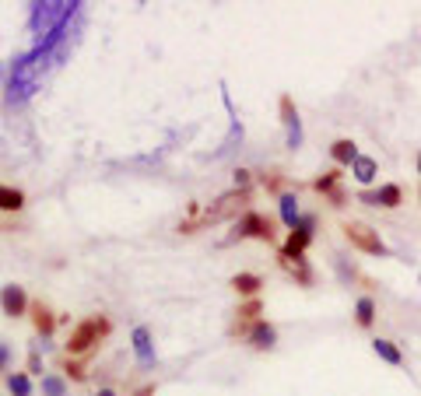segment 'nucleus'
<instances>
[{
	"label": "nucleus",
	"instance_id": "nucleus-1",
	"mask_svg": "<svg viewBox=\"0 0 421 396\" xmlns=\"http://www.w3.org/2000/svg\"><path fill=\"white\" fill-rule=\"evenodd\" d=\"M246 200H250V190H228V193H221V197L214 200V207H204L197 221H183V225H179V232H183V235H190V232H197V228L218 225V221H225V218L239 214V207H243Z\"/></svg>",
	"mask_w": 421,
	"mask_h": 396
},
{
	"label": "nucleus",
	"instance_id": "nucleus-2",
	"mask_svg": "<svg viewBox=\"0 0 421 396\" xmlns=\"http://www.w3.org/2000/svg\"><path fill=\"white\" fill-rule=\"evenodd\" d=\"M109 330H113V323L106 316H91V319H81L74 330H71V337H67V355L71 357H81V355H88L102 337H109Z\"/></svg>",
	"mask_w": 421,
	"mask_h": 396
},
{
	"label": "nucleus",
	"instance_id": "nucleus-3",
	"mask_svg": "<svg viewBox=\"0 0 421 396\" xmlns=\"http://www.w3.org/2000/svg\"><path fill=\"white\" fill-rule=\"evenodd\" d=\"M81 4L74 0H46V4H32V29H42V32H53L56 25H64Z\"/></svg>",
	"mask_w": 421,
	"mask_h": 396
},
{
	"label": "nucleus",
	"instance_id": "nucleus-4",
	"mask_svg": "<svg viewBox=\"0 0 421 396\" xmlns=\"http://www.w3.org/2000/svg\"><path fill=\"white\" fill-rule=\"evenodd\" d=\"M235 238H260V242H274V221L263 218L260 210H246L235 225V235H228L221 245H232Z\"/></svg>",
	"mask_w": 421,
	"mask_h": 396
},
{
	"label": "nucleus",
	"instance_id": "nucleus-5",
	"mask_svg": "<svg viewBox=\"0 0 421 396\" xmlns=\"http://www.w3.org/2000/svg\"><path fill=\"white\" fill-rule=\"evenodd\" d=\"M344 235H348V242H351L355 249H362V253H369V256H390L386 242H382L376 228H369L365 221H348V225H344Z\"/></svg>",
	"mask_w": 421,
	"mask_h": 396
},
{
	"label": "nucleus",
	"instance_id": "nucleus-6",
	"mask_svg": "<svg viewBox=\"0 0 421 396\" xmlns=\"http://www.w3.org/2000/svg\"><path fill=\"white\" fill-rule=\"evenodd\" d=\"M313 228H316V218H313V214H302V221L288 232L285 245H281V256H302L305 245L313 242Z\"/></svg>",
	"mask_w": 421,
	"mask_h": 396
},
{
	"label": "nucleus",
	"instance_id": "nucleus-7",
	"mask_svg": "<svg viewBox=\"0 0 421 396\" xmlns=\"http://www.w3.org/2000/svg\"><path fill=\"white\" fill-rule=\"evenodd\" d=\"M29 305H32V302H29V295H25L21 284H4V288H0V309H4V316H11V319L25 316Z\"/></svg>",
	"mask_w": 421,
	"mask_h": 396
},
{
	"label": "nucleus",
	"instance_id": "nucleus-8",
	"mask_svg": "<svg viewBox=\"0 0 421 396\" xmlns=\"http://www.w3.org/2000/svg\"><path fill=\"white\" fill-rule=\"evenodd\" d=\"M278 109H281V123H285V130H288V148L298 151V148H302V119H298V109H295L292 95H281Z\"/></svg>",
	"mask_w": 421,
	"mask_h": 396
},
{
	"label": "nucleus",
	"instance_id": "nucleus-9",
	"mask_svg": "<svg viewBox=\"0 0 421 396\" xmlns=\"http://www.w3.org/2000/svg\"><path fill=\"white\" fill-rule=\"evenodd\" d=\"M362 203H369V207H386V210H393V207H400L404 203V190L397 186V183H386V186H379L376 193H369V190H362L358 193Z\"/></svg>",
	"mask_w": 421,
	"mask_h": 396
},
{
	"label": "nucleus",
	"instance_id": "nucleus-10",
	"mask_svg": "<svg viewBox=\"0 0 421 396\" xmlns=\"http://www.w3.org/2000/svg\"><path fill=\"white\" fill-rule=\"evenodd\" d=\"M130 344H133V355H137L141 368H151L155 365V340H151V330L148 326H133Z\"/></svg>",
	"mask_w": 421,
	"mask_h": 396
},
{
	"label": "nucleus",
	"instance_id": "nucleus-11",
	"mask_svg": "<svg viewBox=\"0 0 421 396\" xmlns=\"http://www.w3.org/2000/svg\"><path fill=\"white\" fill-rule=\"evenodd\" d=\"M246 340H250L256 351H270V347L278 344V330H274L267 319H256L250 330H246Z\"/></svg>",
	"mask_w": 421,
	"mask_h": 396
},
{
	"label": "nucleus",
	"instance_id": "nucleus-12",
	"mask_svg": "<svg viewBox=\"0 0 421 396\" xmlns=\"http://www.w3.org/2000/svg\"><path fill=\"white\" fill-rule=\"evenodd\" d=\"M29 313H32V326H36V333H39V337H53V330H56V316L49 313V305H46V302H32Z\"/></svg>",
	"mask_w": 421,
	"mask_h": 396
},
{
	"label": "nucleus",
	"instance_id": "nucleus-13",
	"mask_svg": "<svg viewBox=\"0 0 421 396\" xmlns=\"http://www.w3.org/2000/svg\"><path fill=\"white\" fill-rule=\"evenodd\" d=\"M281 270L292 274L298 284H313V270H309L305 256H281Z\"/></svg>",
	"mask_w": 421,
	"mask_h": 396
},
{
	"label": "nucleus",
	"instance_id": "nucleus-14",
	"mask_svg": "<svg viewBox=\"0 0 421 396\" xmlns=\"http://www.w3.org/2000/svg\"><path fill=\"white\" fill-rule=\"evenodd\" d=\"M232 288H235L243 298H256L260 288H263V278H260V274H235V278H232Z\"/></svg>",
	"mask_w": 421,
	"mask_h": 396
},
{
	"label": "nucleus",
	"instance_id": "nucleus-15",
	"mask_svg": "<svg viewBox=\"0 0 421 396\" xmlns=\"http://www.w3.org/2000/svg\"><path fill=\"white\" fill-rule=\"evenodd\" d=\"M330 158H334L337 165H355V158H358V148H355V141H348V137L334 141V144H330Z\"/></svg>",
	"mask_w": 421,
	"mask_h": 396
},
{
	"label": "nucleus",
	"instance_id": "nucleus-16",
	"mask_svg": "<svg viewBox=\"0 0 421 396\" xmlns=\"http://www.w3.org/2000/svg\"><path fill=\"white\" fill-rule=\"evenodd\" d=\"M21 207H25V193L0 183V210H4V214H18Z\"/></svg>",
	"mask_w": 421,
	"mask_h": 396
},
{
	"label": "nucleus",
	"instance_id": "nucleus-17",
	"mask_svg": "<svg viewBox=\"0 0 421 396\" xmlns=\"http://www.w3.org/2000/svg\"><path fill=\"white\" fill-rule=\"evenodd\" d=\"M278 210H281V221H285L288 228H295V225L302 221V214H298V197H295V193H281Z\"/></svg>",
	"mask_w": 421,
	"mask_h": 396
},
{
	"label": "nucleus",
	"instance_id": "nucleus-18",
	"mask_svg": "<svg viewBox=\"0 0 421 396\" xmlns=\"http://www.w3.org/2000/svg\"><path fill=\"white\" fill-rule=\"evenodd\" d=\"M351 176L362 183V186H369L372 179H376V158H369V155H358L355 165H351Z\"/></svg>",
	"mask_w": 421,
	"mask_h": 396
},
{
	"label": "nucleus",
	"instance_id": "nucleus-19",
	"mask_svg": "<svg viewBox=\"0 0 421 396\" xmlns=\"http://www.w3.org/2000/svg\"><path fill=\"white\" fill-rule=\"evenodd\" d=\"M372 319H376V302L365 295V298H358V302H355V323H358L362 330H369V326H372Z\"/></svg>",
	"mask_w": 421,
	"mask_h": 396
},
{
	"label": "nucleus",
	"instance_id": "nucleus-20",
	"mask_svg": "<svg viewBox=\"0 0 421 396\" xmlns=\"http://www.w3.org/2000/svg\"><path fill=\"white\" fill-rule=\"evenodd\" d=\"M7 390H11V396H32L36 393L29 372H11V375H7Z\"/></svg>",
	"mask_w": 421,
	"mask_h": 396
},
{
	"label": "nucleus",
	"instance_id": "nucleus-21",
	"mask_svg": "<svg viewBox=\"0 0 421 396\" xmlns=\"http://www.w3.org/2000/svg\"><path fill=\"white\" fill-rule=\"evenodd\" d=\"M313 190H316V193H327V197L340 193V172H323V176L313 183Z\"/></svg>",
	"mask_w": 421,
	"mask_h": 396
},
{
	"label": "nucleus",
	"instance_id": "nucleus-22",
	"mask_svg": "<svg viewBox=\"0 0 421 396\" xmlns=\"http://www.w3.org/2000/svg\"><path fill=\"white\" fill-rule=\"evenodd\" d=\"M372 351H376L386 365H400V361H404L400 347H397V344H390V340H372Z\"/></svg>",
	"mask_w": 421,
	"mask_h": 396
},
{
	"label": "nucleus",
	"instance_id": "nucleus-23",
	"mask_svg": "<svg viewBox=\"0 0 421 396\" xmlns=\"http://www.w3.org/2000/svg\"><path fill=\"white\" fill-rule=\"evenodd\" d=\"M42 396H67V382L60 375H42Z\"/></svg>",
	"mask_w": 421,
	"mask_h": 396
},
{
	"label": "nucleus",
	"instance_id": "nucleus-24",
	"mask_svg": "<svg viewBox=\"0 0 421 396\" xmlns=\"http://www.w3.org/2000/svg\"><path fill=\"white\" fill-rule=\"evenodd\" d=\"M235 316H239V326H243V323H256V316H260V298H250V302H246V305H239V313H235Z\"/></svg>",
	"mask_w": 421,
	"mask_h": 396
},
{
	"label": "nucleus",
	"instance_id": "nucleus-25",
	"mask_svg": "<svg viewBox=\"0 0 421 396\" xmlns=\"http://www.w3.org/2000/svg\"><path fill=\"white\" fill-rule=\"evenodd\" d=\"M64 372H67V375H71L74 382H84V379H88L84 365H81V361H74V357H71V361H64Z\"/></svg>",
	"mask_w": 421,
	"mask_h": 396
},
{
	"label": "nucleus",
	"instance_id": "nucleus-26",
	"mask_svg": "<svg viewBox=\"0 0 421 396\" xmlns=\"http://www.w3.org/2000/svg\"><path fill=\"white\" fill-rule=\"evenodd\" d=\"M250 179H253V172H246V168H235V190H250Z\"/></svg>",
	"mask_w": 421,
	"mask_h": 396
},
{
	"label": "nucleus",
	"instance_id": "nucleus-27",
	"mask_svg": "<svg viewBox=\"0 0 421 396\" xmlns=\"http://www.w3.org/2000/svg\"><path fill=\"white\" fill-rule=\"evenodd\" d=\"M29 372H32V375H42V357H39V351H32V355H29Z\"/></svg>",
	"mask_w": 421,
	"mask_h": 396
},
{
	"label": "nucleus",
	"instance_id": "nucleus-28",
	"mask_svg": "<svg viewBox=\"0 0 421 396\" xmlns=\"http://www.w3.org/2000/svg\"><path fill=\"white\" fill-rule=\"evenodd\" d=\"M7 365H11V347H7V344L0 340V372H4Z\"/></svg>",
	"mask_w": 421,
	"mask_h": 396
},
{
	"label": "nucleus",
	"instance_id": "nucleus-29",
	"mask_svg": "<svg viewBox=\"0 0 421 396\" xmlns=\"http://www.w3.org/2000/svg\"><path fill=\"white\" fill-rule=\"evenodd\" d=\"M263 186H267V190H278V186H281V179H278V172H270V179L263 176Z\"/></svg>",
	"mask_w": 421,
	"mask_h": 396
},
{
	"label": "nucleus",
	"instance_id": "nucleus-30",
	"mask_svg": "<svg viewBox=\"0 0 421 396\" xmlns=\"http://www.w3.org/2000/svg\"><path fill=\"white\" fill-rule=\"evenodd\" d=\"M133 396H155V386H141V390H137Z\"/></svg>",
	"mask_w": 421,
	"mask_h": 396
},
{
	"label": "nucleus",
	"instance_id": "nucleus-31",
	"mask_svg": "<svg viewBox=\"0 0 421 396\" xmlns=\"http://www.w3.org/2000/svg\"><path fill=\"white\" fill-rule=\"evenodd\" d=\"M95 396H116V390H109V386H106V390H98Z\"/></svg>",
	"mask_w": 421,
	"mask_h": 396
},
{
	"label": "nucleus",
	"instance_id": "nucleus-32",
	"mask_svg": "<svg viewBox=\"0 0 421 396\" xmlns=\"http://www.w3.org/2000/svg\"><path fill=\"white\" fill-rule=\"evenodd\" d=\"M418 176H421V155H418Z\"/></svg>",
	"mask_w": 421,
	"mask_h": 396
},
{
	"label": "nucleus",
	"instance_id": "nucleus-33",
	"mask_svg": "<svg viewBox=\"0 0 421 396\" xmlns=\"http://www.w3.org/2000/svg\"><path fill=\"white\" fill-rule=\"evenodd\" d=\"M418 280H421V278H418Z\"/></svg>",
	"mask_w": 421,
	"mask_h": 396
}]
</instances>
